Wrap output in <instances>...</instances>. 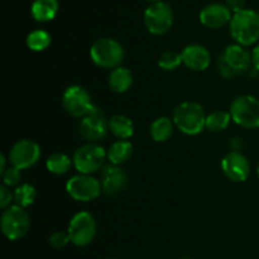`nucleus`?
I'll return each instance as SVG.
<instances>
[{"label":"nucleus","instance_id":"37","mask_svg":"<svg viewBox=\"0 0 259 259\" xmlns=\"http://www.w3.org/2000/svg\"><path fill=\"white\" fill-rule=\"evenodd\" d=\"M111 259H118V258H111Z\"/></svg>","mask_w":259,"mask_h":259},{"label":"nucleus","instance_id":"6","mask_svg":"<svg viewBox=\"0 0 259 259\" xmlns=\"http://www.w3.org/2000/svg\"><path fill=\"white\" fill-rule=\"evenodd\" d=\"M229 110L232 120L242 128H259V100L254 96H238L230 104Z\"/></svg>","mask_w":259,"mask_h":259},{"label":"nucleus","instance_id":"27","mask_svg":"<svg viewBox=\"0 0 259 259\" xmlns=\"http://www.w3.org/2000/svg\"><path fill=\"white\" fill-rule=\"evenodd\" d=\"M182 63L181 53L175 51H166L161 55L158 60V66L164 71H174L179 68Z\"/></svg>","mask_w":259,"mask_h":259},{"label":"nucleus","instance_id":"9","mask_svg":"<svg viewBox=\"0 0 259 259\" xmlns=\"http://www.w3.org/2000/svg\"><path fill=\"white\" fill-rule=\"evenodd\" d=\"M143 19L149 33L162 35L166 34L174 24V12L167 3L157 2L147 8Z\"/></svg>","mask_w":259,"mask_h":259},{"label":"nucleus","instance_id":"19","mask_svg":"<svg viewBox=\"0 0 259 259\" xmlns=\"http://www.w3.org/2000/svg\"><path fill=\"white\" fill-rule=\"evenodd\" d=\"M109 88L118 94H124L131 89L132 83H133V75H132L131 70L126 67H116L109 75Z\"/></svg>","mask_w":259,"mask_h":259},{"label":"nucleus","instance_id":"32","mask_svg":"<svg viewBox=\"0 0 259 259\" xmlns=\"http://www.w3.org/2000/svg\"><path fill=\"white\" fill-rule=\"evenodd\" d=\"M252 65L254 70L259 71V45L255 46L252 52Z\"/></svg>","mask_w":259,"mask_h":259},{"label":"nucleus","instance_id":"4","mask_svg":"<svg viewBox=\"0 0 259 259\" xmlns=\"http://www.w3.org/2000/svg\"><path fill=\"white\" fill-rule=\"evenodd\" d=\"M90 57L99 67L114 70L120 67L124 60L123 46L113 38H100L91 46Z\"/></svg>","mask_w":259,"mask_h":259},{"label":"nucleus","instance_id":"26","mask_svg":"<svg viewBox=\"0 0 259 259\" xmlns=\"http://www.w3.org/2000/svg\"><path fill=\"white\" fill-rule=\"evenodd\" d=\"M13 197H14L15 205L25 209L34 202L35 197H37V191L32 185L22 184L15 189Z\"/></svg>","mask_w":259,"mask_h":259},{"label":"nucleus","instance_id":"1","mask_svg":"<svg viewBox=\"0 0 259 259\" xmlns=\"http://www.w3.org/2000/svg\"><path fill=\"white\" fill-rule=\"evenodd\" d=\"M175 126L186 136H197L206 125L204 108L196 101H184L175 108L172 114Z\"/></svg>","mask_w":259,"mask_h":259},{"label":"nucleus","instance_id":"2","mask_svg":"<svg viewBox=\"0 0 259 259\" xmlns=\"http://www.w3.org/2000/svg\"><path fill=\"white\" fill-rule=\"evenodd\" d=\"M230 35L237 45L247 47L259 40V13L253 9H243L233 14L229 23Z\"/></svg>","mask_w":259,"mask_h":259},{"label":"nucleus","instance_id":"18","mask_svg":"<svg viewBox=\"0 0 259 259\" xmlns=\"http://www.w3.org/2000/svg\"><path fill=\"white\" fill-rule=\"evenodd\" d=\"M109 132L119 138V141H126L134 134V124L128 116L115 114L109 118Z\"/></svg>","mask_w":259,"mask_h":259},{"label":"nucleus","instance_id":"33","mask_svg":"<svg viewBox=\"0 0 259 259\" xmlns=\"http://www.w3.org/2000/svg\"><path fill=\"white\" fill-rule=\"evenodd\" d=\"M5 163H7V158H5L4 153H2L0 154V175H3L5 171H7V168H5Z\"/></svg>","mask_w":259,"mask_h":259},{"label":"nucleus","instance_id":"35","mask_svg":"<svg viewBox=\"0 0 259 259\" xmlns=\"http://www.w3.org/2000/svg\"><path fill=\"white\" fill-rule=\"evenodd\" d=\"M257 176H258V179H259V163H258V167H257Z\"/></svg>","mask_w":259,"mask_h":259},{"label":"nucleus","instance_id":"17","mask_svg":"<svg viewBox=\"0 0 259 259\" xmlns=\"http://www.w3.org/2000/svg\"><path fill=\"white\" fill-rule=\"evenodd\" d=\"M182 63L189 70L205 71L211 63V55L209 50L201 45H189L182 50Z\"/></svg>","mask_w":259,"mask_h":259},{"label":"nucleus","instance_id":"3","mask_svg":"<svg viewBox=\"0 0 259 259\" xmlns=\"http://www.w3.org/2000/svg\"><path fill=\"white\" fill-rule=\"evenodd\" d=\"M252 55L240 45H230L220 55L218 68L223 77L232 78L249 70Z\"/></svg>","mask_w":259,"mask_h":259},{"label":"nucleus","instance_id":"20","mask_svg":"<svg viewBox=\"0 0 259 259\" xmlns=\"http://www.w3.org/2000/svg\"><path fill=\"white\" fill-rule=\"evenodd\" d=\"M58 12V0H34L30 7L32 17L37 22H50Z\"/></svg>","mask_w":259,"mask_h":259},{"label":"nucleus","instance_id":"14","mask_svg":"<svg viewBox=\"0 0 259 259\" xmlns=\"http://www.w3.org/2000/svg\"><path fill=\"white\" fill-rule=\"evenodd\" d=\"M222 169L230 181L244 182L250 175V163L244 154L232 151L222 159Z\"/></svg>","mask_w":259,"mask_h":259},{"label":"nucleus","instance_id":"29","mask_svg":"<svg viewBox=\"0 0 259 259\" xmlns=\"http://www.w3.org/2000/svg\"><path fill=\"white\" fill-rule=\"evenodd\" d=\"M50 244L52 245L55 249H61V248L66 247L70 242V237H68L67 233L63 232H55L53 234H51L50 237Z\"/></svg>","mask_w":259,"mask_h":259},{"label":"nucleus","instance_id":"13","mask_svg":"<svg viewBox=\"0 0 259 259\" xmlns=\"http://www.w3.org/2000/svg\"><path fill=\"white\" fill-rule=\"evenodd\" d=\"M40 158V147L30 139L18 141L9 152V162L18 169H28L34 166Z\"/></svg>","mask_w":259,"mask_h":259},{"label":"nucleus","instance_id":"31","mask_svg":"<svg viewBox=\"0 0 259 259\" xmlns=\"http://www.w3.org/2000/svg\"><path fill=\"white\" fill-rule=\"evenodd\" d=\"M225 5H227L228 9H229L233 14L245 9L244 0H225Z\"/></svg>","mask_w":259,"mask_h":259},{"label":"nucleus","instance_id":"15","mask_svg":"<svg viewBox=\"0 0 259 259\" xmlns=\"http://www.w3.org/2000/svg\"><path fill=\"white\" fill-rule=\"evenodd\" d=\"M101 186L108 196H116L128 186V176L119 166L109 164L101 172Z\"/></svg>","mask_w":259,"mask_h":259},{"label":"nucleus","instance_id":"36","mask_svg":"<svg viewBox=\"0 0 259 259\" xmlns=\"http://www.w3.org/2000/svg\"><path fill=\"white\" fill-rule=\"evenodd\" d=\"M180 259H194V258H187L186 257V258H180Z\"/></svg>","mask_w":259,"mask_h":259},{"label":"nucleus","instance_id":"24","mask_svg":"<svg viewBox=\"0 0 259 259\" xmlns=\"http://www.w3.org/2000/svg\"><path fill=\"white\" fill-rule=\"evenodd\" d=\"M232 115L230 113L223 110H217L206 115V125L205 128L212 133H220L229 126Z\"/></svg>","mask_w":259,"mask_h":259},{"label":"nucleus","instance_id":"5","mask_svg":"<svg viewBox=\"0 0 259 259\" xmlns=\"http://www.w3.org/2000/svg\"><path fill=\"white\" fill-rule=\"evenodd\" d=\"M0 227L4 237L9 240H19L24 237L30 228L29 214L24 207L10 205L5 209L0 219Z\"/></svg>","mask_w":259,"mask_h":259},{"label":"nucleus","instance_id":"30","mask_svg":"<svg viewBox=\"0 0 259 259\" xmlns=\"http://www.w3.org/2000/svg\"><path fill=\"white\" fill-rule=\"evenodd\" d=\"M12 201H14V197L13 194L9 191V187H7L5 185L0 186V207L3 210L8 209L12 204Z\"/></svg>","mask_w":259,"mask_h":259},{"label":"nucleus","instance_id":"16","mask_svg":"<svg viewBox=\"0 0 259 259\" xmlns=\"http://www.w3.org/2000/svg\"><path fill=\"white\" fill-rule=\"evenodd\" d=\"M232 12L228 9L227 5L220 4V3H211L204 7L200 12V22L202 25L211 29H218L230 23L232 20Z\"/></svg>","mask_w":259,"mask_h":259},{"label":"nucleus","instance_id":"23","mask_svg":"<svg viewBox=\"0 0 259 259\" xmlns=\"http://www.w3.org/2000/svg\"><path fill=\"white\" fill-rule=\"evenodd\" d=\"M72 163L73 162L71 161L67 154L62 153V152H55L47 158L46 167L51 174L61 176V175H65L70 171Z\"/></svg>","mask_w":259,"mask_h":259},{"label":"nucleus","instance_id":"21","mask_svg":"<svg viewBox=\"0 0 259 259\" xmlns=\"http://www.w3.org/2000/svg\"><path fill=\"white\" fill-rule=\"evenodd\" d=\"M133 154V146L128 141H116L106 151L109 162L114 166H119L128 161Z\"/></svg>","mask_w":259,"mask_h":259},{"label":"nucleus","instance_id":"8","mask_svg":"<svg viewBox=\"0 0 259 259\" xmlns=\"http://www.w3.org/2000/svg\"><path fill=\"white\" fill-rule=\"evenodd\" d=\"M70 242L76 247H88L96 235L95 218L88 211H80L72 217L67 228Z\"/></svg>","mask_w":259,"mask_h":259},{"label":"nucleus","instance_id":"7","mask_svg":"<svg viewBox=\"0 0 259 259\" xmlns=\"http://www.w3.org/2000/svg\"><path fill=\"white\" fill-rule=\"evenodd\" d=\"M106 158V151L103 147L96 143H88L76 149L72 162L80 174L91 175L103 168Z\"/></svg>","mask_w":259,"mask_h":259},{"label":"nucleus","instance_id":"11","mask_svg":"<svg viewBox=\"0 0 259 259\" xmlns=\"http://www.w3.org/2000/svg\"><path fill=\"white\" fill-rule=\"evenodd\" d=\"M62 105L70 115L81 119L95 108L89 91L78 85L66 89L62 96Z\"/></svg>","mask_w":259,"mask_h":259},{"label":"nucleus","instance_id":"10","mask_svg":"<svg viewBox=\"0 0 259 259\" xmlns=\"http://www.w3.org/2000/svg\"><path fill=\"white\" fill-rule=\"evenodd\" d=\"M101 190V182L91 175H75L66 184V191L76 201H93L100 196Z\"/></svg>","mask_w":259,"mask_h":259},{"label":"nucleus","instance_id":"34","mask_svg":"<svg viewBox=\"0 0 259 259\" xmlns=\"http://www.w3.org/2000/svg\"><path fill=\"white\" fill-rule=\"evenodd\" d=\"M147 2H151L152 4H153V3H157V2H161V0H147Z\"/></svg>","mask_w":259,"mask_h":259},{"label":"nucleus","instance_id":"22","mask_svg":"<svg viewBox=\"0 0 259 259\" xmlns=\"http://www.w3.org/2000/svg\"><path fill=\"white\" fill-rule=\"evenodd\" d=\"M175 131L174 120L167 116H159L152 123L151 125V137L157 143L167 142L172 137Z\"/></svg>","mask_w":259,"mask_h":259},{"label":"nucleus","instance_id":"25","mask_svg":"<svg viewBox=\"0 0 259 259\" xmlns=\"http://www.w3.org/2000/svg\"><path fill=\"white\" fill-rule=\"evenodd\" d=\"M27 47L34 52H42L51 45V34L43 29H35L27 35Z\"/></svg>","mask_w":259,"mask_h":259},{"label":"nucleus","instance_id":"28","mask_svg":"<svg viewBox=\"0 0 259 259\" xmlns=\"http://www.w3.org/2000/svg\"><path fill=\"white\" fill-rule=\"evenodd\" d=\"M3 177V185H5L7 187H14L19 186L20 181H22V174H20V169L15 168V167H9L7 168V171L2 175Z\"/></svg>","mask_w":259,"mask_h":259},{"label":"nucleus","instance_id":"12","mask_svg":"<svg viewBox=\"0 0 259 259\" xmlns=\"http://www.w3.org/2000/svg\"><path fill=\"white\" fill-rule=\"evenodd\" d=\"M81 137L90 143H96L106 137L109 132V119L104 111L94 108L86 116H83L78 125Z\"/></svg>","mask_w":259,"mask_h":259}]
</instances>
